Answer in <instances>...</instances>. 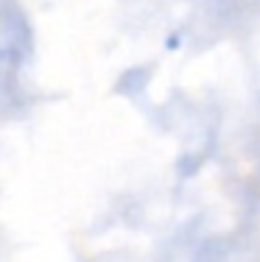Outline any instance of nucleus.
I'll list each match as a JSON object with an SVG mask.
<instances>
[]
</instances>
